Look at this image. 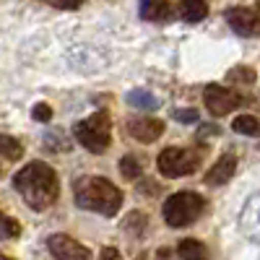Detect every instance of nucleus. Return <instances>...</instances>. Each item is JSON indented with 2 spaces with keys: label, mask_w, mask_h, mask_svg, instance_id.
<instances>
[{
  "label": "nucleus",
  "mask_w": 260,
  "mask_h": 260,
  "mask_svg": "<svg viewBox=\"0 0 260 260\" xmlns=\"http://www.w3.org/2000/svg\"><path fill=\"white\" fill-rule=\"evenodd\" d=\"M226 81L229 83H255V71L247 68V65H237L226 73Z\"/></svg>",
  "instance_id": "obj_18"
},
{
  "label": "nucleus",
  "mask_w": 260,
  "mask_h": 260,
  "mask_svg": "<svg viewBox=\"0 0 260 260\" xmlns=\"http://www.w3.org/2000/svg\"><path fill=\"white\" fill-rule=\"evenodd\" d=\"M226 21L229 26L242 34V37H255L260 34V13L252 8H229L226 11Z\"/></svg>",
  "instance_id": "obj_8"
},
{
  "label": "nucleus",
  "mask_w": 260,
  "mask_h": 260,
  "mask_svg": "<svg viewBox=\"0 0 260 260\" xmlns=\"http://www.w3.org/2000/svg\"><path fill=\"white\" fill-rule=\"evenodd\" d=\"M234 172H237V156L234 154H224L206 172V185H224V182H229L234 177Z\"/></svg>",
  "instance_id": "obj_11"
},
{
  "label": "nucleus",
  "mask_w": 260,
  "mask_h": 260,
  "mask_svg": "<svg viewBox=\"0 0 260 260\" xmlns=\"http://www.w3.org/2000/svg\"><path fill=\"white\" fill-rule=\"evenodd\" d=\"M102 260H120V255H117V250H115V247H104Z\"/></svg>",
  "instance_id": "obj_23"
},
{
  "label": "nucleus",
  "mask_w": 260,
  "mask_h": 260,
  "mask_svg": "<svg viewBox=\"0 0 260 260\" xmlns=\"http://www.w3.org/2000/svg\"><path fill=\"white\" fill-rule=\"evenodd\" d=\"M201 164V154L192 148H164L159 159H156V167L164 177H185V175H192Z\"/></svg>",
  "instance_id": "obj_5"
},
{
  "label": "nucleus",
  "mask_w": 260,
  "mask_h": 260,
  "mask_svg": "<svg viewBox=\"0 0 260 260\" xmlns=\"http://www.w3.org/2000/svg\"><path fill=\"white\" fill-rule=\"evenodd\" d=\"M175 117L182 120V122H195V120H198V112H195V110H177Z\"/></svg>",
  "instance_id": "obj_22"
},
{
  "label": "nucleus",
  "mask_w": 260,
  "mask_h": 260,
  "mask_svg": "<svg viewBox=\"0 0 260 260\" xmlns=\"http://www.w3.org/2000/svg\"><path fill=\"white\" fill-rule=\"evenodd\" d=\"M127 133L133 136L136 141L151 143V141H156L164 133V122L154 120V117H136V120L127 122Z\"/></svg>",
  "instance_id": "obj_10"
},
{
  "label": "nucleus",
  "mask_w": 260,
  "mask_h": 260,
  "mask_svg": "<svg viewBox=\"0 0 260 260\" xmlns=\"http://www.w3.org/2000/svg\"><path fill=\"white\" fill-rule=\"evenodd\" d=\"M50 117H52V110H50L47 104H37V107H34V120H39V122H47Z\"/></svg>",
  "instance_id": "obj_21"
},
{
  "label": "nucleus",
  "mask_w": 260,
  "mask_h": 260,
  "mask_svg": "<svg viewBox=\"0 0 260 260\" xmlns=\"http://www.w3.org/2000/svg\"><path fill=\"white\" fill-rule=\"evenodd\" d=\"M73 133H76V141L86 151H91V154H104L107 146H110V138H112V120H110L107 112H94L91 117L76 122Z\"/></svg>",
  "instance_id": "obj_3"
},
{
  "label": "nucleus",
  "mask_w": 260,
  "mask_h": 260,
  "mask_svg": "<svg viewBox=\"0 0 260 260\" xmlns=\"http://www.w3.org/2000/svg\"><path fill=\"white\" fill-rule=\"evenodd\" d=\"M177 252H180L182 260H208V250L198 240H182L180 247H177Z\"/></svg>",
  "instance_id": "obj_14"
},
{
  "label": "nucleus",
  "mask_w": 260,
  "mask_h": 260,
  "mask_svg": "<svg viewBox=\"0 0 260 260\" xmlns=\"http://www.w3.org/2000/svg\"><path fill=\"white\" fill-rule=\"evenodd\" d=\"M0 156L8 159V161H16V159L24 156V146L11 136H0Z\"/></svg>",
  "instance_id": "obj_16"
},
{
  "label": "nucleus",
  "mask_w": 260,
  "mask_h": 260,
  "mask_svg": "<svg viewBox=\"0 0 260 260\" xmlns=\"http://www.w3.org/2000/svg\"><path fill=\"white\" fill-rule=\"evenodd\" d=\"M232 127H234V133H240V136H257L260 133V122L255 117H250V115L237 117L232 122Z\"/></svg>",
  "instance_id": "obj_17"
},
{
  "label": "nucleus",
  "mask_w": 260,
  "mask_h": 260,
  "mask_svg": "<svg viewBox=\"0 0 260 260\" xmlns=\"http://www.w3.org/2000/svg\"><path fill=\"white\" fill-rule=\"evenodd\" d=\"M18 234H21V224L16 219H11V216L0 213V240H13Z\"/></svg>",
  "instance_id": "obj_19"
},
{
  "label": "nucleus",
  "mask_w": 260,
  "mask_h": 260,
  "mask_svg": "<svg viewBox=\"0 0 260 260\" xmlns=\"http://www.w3.org/2000/svg\"><path fill=\"white\" fill-rule=\"evenodd\" d=\"M127 102L133 107H138V110H156L159 107V99L151 91H146V89H133L127 94Z\"/></svg>",
  "instance_id": "obj_15"
},
{
  "label": "nucleus",
  "mask_w": 260,
  "mask_h": 260,
  "mask_svg": "<svg viewBox=\"0 0 260 260\" xmlns=\"http://www.w3.org/2000/svg\"><path fill=\"white\" fill-rule=\"evenodd\" d=\"M180 16L182 21H187V24H198V21H203L208 16V6L201 3V0H185V3H180Z\"/></svg>",
  "instance_id": "obj_13"
},
{
  "label": "nucleus",
  "mask_w": 260,
  "mask_h": 260,
  "mask_svg": "<svg viewBox=\"0 0 260 260\" xmlns=\"http://www.w3.org/2000/svg\"><path fill=\"white\" fill-rule=\"evenodd\" d=\"M203 102H206L211 115L224 117V115H229L232 110H237V107L242 104V96L237 91H232V89H226V86L211 83V86H206V91H203Z\"/></svg>",
  "instance_id": "obj_6"
},
{
  "label": "nucleus",
  "mask_w": 260,
  "mask_h": 260,
  "mask_svg": "<svg viewBox=\"0 0 260 260\" xmlns=\"http://www.w3.org/2000/svg\"><path fill=\"white\" fill-rule=\"evenodd\" d=\"M141 16L146 21H154V24H167V21H172V16H175V8L169 3H164V0H146L141 6Z\"/></svg>",
  "instance_id": "obj_12"
},
{
  "label": "nucleus",
  "mask_w": 260,
  "mask_h": 260,
  "mask_svg": "<svg viewBox=\"0 0 260 260\" xmlns=\"http://www.w3.org/2000/svg\"><path fill=\"white\" fill-rule=\"evenodd\" d=\"M0 260H13V257H8V255H0Z\"/></svg>",
  "instance_id": "obj_24"
},
{
  "label": "nucleus",
  "mask_w": 260,
  "mask_h": 260,
  "mask_svg": "<svg viewBox=\"0 0 260 260\" xmlns=\"http://www.w3.org/2000/svg\"><path fill=\"white\" fill-rule=\"evenodd\" d=\"M203 208H206V201L198 192H190V190L175 192L164 203V221L169 226H187L203 213Z\"/></svg>",
  "instance_id": "obj_4"
},
{
  "label": "nucleus",
  "mask_w": 260,
  "mask_h": 260,
  "mask_svg": "<svg viewBox=\"0 0 260 260\" xmlns=\"http://www.w3.org/2000/svg\"><path fill=\"white\" fill-rule=\"evenodd\" d=\"M47 247L55 260H89V250L68 234H52L47 240Z\"/></svg>",
  "instance_id": "obj_7"
},
{
  "label": "nucleus",
  "mask_w": 260,
  "mask_h": 260,
  "mask_svg": "<svg viewBox=\"0 0 260 260\" xmlns=\"http://www.w3.org/2000/svg\"><path fill=\"white\" fill-rule=\"evenodd\" d=\"M120 172H122V177L136 180V177H141V161H138L136 156H122V161H120Z\"/></svg>",
  "instance_id": "obj_20"
},
{
  "label": "nucleus",
  "mask_w": 260,
  "mask_h": 260,
  "mask_svg": "<svg viewBox=\"0 0 260 260\" xmlns=\"http://www.w3.org/2000/svg\"><path fill=\"white\" fill-rule=\"evenodd\" d=\"M240 229L247 240L260 242V192H255L252 198H247L242 213H240Z\"/></svg>",
  "instance_id": "obj_9"
},
{
  "label": "nucleus",
  "mask_w": 260,
  "mask_h": 260,
  "mask_svg": "<svg viewBox=\"0 0 260 260\" xmlns=\"http://www.w3.org/2000/svg\"><path fill=\"white\" fill-rule=\"evenodd\" d=\"M76 203L83 211L115 216L122 206V192L104 177H83L76 182Z\"/></svg>",
  "instance_id": "obj_2"
},
{
  "label": "nucleus",
  "mask_w": 260,
  "mask_h": 260,
  "mask_svg": "<svg viewBox=\"0 0 260 260\" xmlns=\"http://www.w3.org/2000/svg\"><path fill=\"white\" fill-rule=\"evenodd\" d=\"M13 185L18 190V195L26 201L29 208L34 211H47L55 201H57V175L45 164V161H31L13 177Z\"/></svg>",
  "instance_id": "obj_1"
}]
</instances>
